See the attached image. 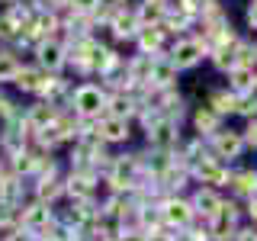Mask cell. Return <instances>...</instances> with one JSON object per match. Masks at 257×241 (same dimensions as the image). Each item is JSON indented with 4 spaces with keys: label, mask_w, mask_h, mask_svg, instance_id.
<instances>
[{
    "label": "cell",
    "mask_w": 257,
    "mask_h": 241,
    "mask_svg": "<svg viewBox=\"0 0 257 241\" xmlns=\"http://www.w3.org/2000/svg\"><path fill=\"white\" fill-rule=\"evenodd\" d=\"M106 87L100 84H77L71 87V112H74L77 119H90V123H96V119L106 116Z\"/></svg>",
    "instance_id": "cell-1"
},
{
    "label": "cell",
    "mask_w": 257,
    "mask_h": 241,
    "mask_svg": "<svg viewBox=\"0 0 257 241\" xmlns=\"http://www.w3.org/2000/svg\"><path fill=\"white\" fill-rule=\"evenodd\" d=\"M32 64L45 74H61L68 68V48H64V39L55 36V39H42V42L32 45Z\"/></svg>",
    "instance_id": "cell-2"
},
{
    "label": "cell",
    "mask_w": 257,
    "mask_h": 241,
    "mask_svg": "<svg viewBox=\"0 0 257 241\" xmlns=\"http://www.w3.org/2000/svg\"><path fill=\"white\" fill-rule=\"evenodd\" d=\"M55 222V209L39 203V199H26V203L20 206V228L26 231V235H32V241H36V235L42 228H48V225Z\"/></svg>",
    "instance_id": "cell-3"
},
{
    "label": "cell",
    "mask_w": 257,
    "mask_h": 241,
    "mask_svg": "<svg viewBox=\"0 0 257 241\" xmlns=\"http://www.w3.org/2000/svg\"><path fill=\"white\" fill-rule=\"evenodd\" d=\"M58 112L61 109H55L52 103H45V100H32L29 106H23V119H26V126H29V132L36 135V132H42V129H48L58 119Z\"/></svg>",
    "instance_id": "cell-4"
},
{
    "label": "cell",
    "mask_w": 257,
    "mask_h": 241,
    "mask_svg": "<svg viewBox=\"0 0 257 241\" xmlns=\"http://www.w3.org/2000/svg\"><path fill=\"white\" fill-rule=\"evenodd\" d=\"M106 26L112 29V36L116 39H135V32H139L142 26H139V16H135V10L132 7H119V10H112V16H109V23Z\"/></svg>",
    "instance_id": "cell-5"
},
{
    "label": "cell",
    "mask_w": 257,
    "mask_h": 241,
    "mask_svg": "<svg viewBox=\"0 0 257 241\" xmlns=\"http://www.w3.org/2000/svg\"><path fill=\"white\" fill-rule=\"evenodd\" d=\"M42 77H45V71H39L32 61H23L20 64V71H16V77H13V90L16 93H26V96H36L39 90V84H42Z\"/></svg>",
    "instance_id": "cell-6"
},
{
    "label": "cell",
    "mask_w": 257,
    "mask_h": 241,
    "mask_svg": "<svg viewBox=\"0 0 257 241\" xmlns=\"http://www.w3.org/2000/svg\"><path fill=\"white\" fill-rule=\"evenodd\" d=\"M96 135H100L103 145H109V142H125V139H128V119H112V116L96 119Z\"/></svg>",
    "instance_id": "cell-7"
},
{
    "label": "cell",
    "mask_w": 257,
    "mask_h": 241,
    "mask_svg": "<svg viewBox=\"0 0 257 241\" xmlns=\"http://www.w3.org/2000/svg\"><path fill=\"white\" fill-rule=\"evenodd\" d=\"M20 64H23V58L13 52V48L0 45V87L13 84V77H16V71H20Z\"/></svg>",
    "instance_id": "cell-8"
},
{
    "label": "cell",
    "mask_w": 257,
    "mask_h": 241,
    "mask_svg": "<svg viewBox=\"0 0 257 241\" xmlns=\"http://www.w3.org/2000/svg\"><path fill=\"white\" fill-rule=\"evenodd\" d=\"M199 52H203V45H199V42H180V45L174 48L171 64H174V68H190V64H196Z\"/></svg>",
    "instance_id": "cell-9"
},
{
    "label": "cell",
    "mask_w": 257,
    "mask_h": 241,
    "mask_svg": "<svg viewBox=\"0 0 257 241\" xmlns=\"http://www.w3.org/2000/svg\"><path fill=\"white\" fill-rule=\"evenodd\" d=\"M161 219L171 222V225H187V222H190V206H187V203H177V199H167Z\"/></svg>",
    "instance_id": "cell-10"
},
{
    "label": "cell",
    "mask_w": 257,
    "mask_h": 241,
    "mask_svg": "<svg viewBox=\"0 0 257 241\" xmlns=\"http://www.w3.org/2000/svg\"><path fill=\"white\" fill-rule=\"evenodd\" d=\"M135 39H139L142 55H151L161 45V26H142L139 32H135Z\"/></svg>",
    "instance_id": "cell-11"
},
{
    "label": "cell",
    "mask_w": 257,
    "mask_h": 241,
    "mask_svg": "<svg viewBox=\"0 0 257 241\" xmlns=\"http://www.w3.org/2000/svg\"><path fill=\"white\" fill-rule=\"evenodd\" d=\"M148 139H151V145H155V148H167V145H171L177 135H174V126L167 123V119H161V123L148 132Z\"/></svg>",
    "instance_id": "cell-12"
},
{
    "label": "cell",
    "mask_w": 257,
    "mask_h": 241,
    "mask_svg": "<svg viewBox=\"0 0 257 241\" xmlns=\"http://www.w3.org/2000/svg\"><path fill=\"white\" fill-rule=\"evenodd\" d=\"M219 151L228 155V158H235L241 151V139H238V135H219Z\"/></svg>",
    "instance_id": "cell-13"
},
{
    "label": "cell",
    "mask_w": 257,
    "mask_h": 241,
    "mask_svg": "<svg viewBox=\"0 0 257 241\" xmlns=\"http://www.w3.org/2000/svg\"><path fill=\"white\" fill-rule=\"evenodd\" d=\"M71 13L93 16V13H96V0H71Z\"/></svg>",
    "instance_id": "cell-14"
},
{
    "label": "cell",
    "mask_w": 257,
    "mask_h": 241,
    "mask_svg": "<svg viewBox=\"0 0 257 241\" xmlns=\"http://www.w3.org/2000/svg\"><path fill=\"white\" fill-rule=\"evenodd\" d=\"M196 206L203 209V212H209V215H212L215 209H219V199H215L212 193H199V196H196Z\"/></svg>",
    "instance_id": "cell-15"
},
{
    "label": "cell",
    "mask_w": 257,
    "mask_h": 241,
    "mask_svg": "<svg viewBox=\"0 0 257 241\" xmlns=\"http://www.w3.org/2000/svg\"><path fill=\"white\" fill-rule=\"evenodd\" d=\"M235 187H238L241 193H254V190H257V177H254V174H241Z\"/></svg>",
    "instance_id": "cell-16"
},
{
    "label": "cell",
    "mask_w": 257,
    "mask_h": 241,
    "mask_svg": "<svg viewBox=\"0 0 257 241\" xmlns=\"http://www.w3.org/2000/svg\"><path fill=\"white\" fill-rule=\"evenodd\" d=\"M0 241H32V235H26L23 228H13V231H7V235H0Z\"/></svg>",
    "instance_id": "cell-17"
},
{
    "label": "cell",
    "mask_w": 257,
    "mask_h": 241,
    "mask_svg": "<svg viewBox=\"0 0 257 241\" xmlns=\"http://www.w3.org/2000/svg\"><path fill=\"white\" fill-rule=\"evenodd\" d=\"M116 241H148V235H145V231H139V228H132V231H122Z\"/></svg>",
    "instance_id": "cell-18"
},
{
    "label": "cell",
    "mask_w": 257,
    "mask_h": 241,
    "mask_svg": "<svg viewBox=\"0 0 257 241\" xmlns=\"http://www.w3.org/2000/svg\"><path fill=\"white\" fill-rule=\"evenodd\" d=\"M119 7H125V0H96V10H119Z\"/></svg>",
    "instance_id": "cell-19"
},
{
    "label": "cell",
    "mask_w": 257,
    "mask_h": 241,
    "mask_svg": "<svg viewBox=\"0 0 257 241\" xmlns=\"http://www.w3.org/2000/svg\"><path fill=\"white\" fill-rule=\"evenodd\" d=\"M196 126L199 129H212L215 126V116H212V112H199V116H196Z\"/></svg>",
    "instance_id": "cell-20"
},
{
    "label": "cell",
    "mask_w": 257,
    "mask_h": 241,
    "mask_svg": "<svg viewBox=\"0 0 257 241\" xmlns=\"http://www.w3.org/2000/svg\"><path fill=\"white\" fill-rule=\"evenodd\" d=\"M235 87H238V90L251 87V74H247V71H238V74H235Z\"/></svg>",
    "instance_id": "cell-21"
},
{
    "label": "cell",
    "mask_w": 257,
    "mask_h": 241,
    "mask_svg": "<svg viewBox=\"0 0 257 241\" xmlns=\"http://www.w3.org/2000/svg\"><path fill=\"white\" fill-rule=\"evenodd\" d=\"M231 103H235V100H231V96H215V109H219V112L231 109Z\"/></svg>",
    "instance_id": "cell-22"
},
{
    "label": "cell",
    "mask_w": 257,
    "mask_h": 241,
    "mask_svg": "<svg viewBox=\"0 0 257 241\" xmlns=\"http://www.w3.org/2000/svg\"><path fill=\"white\" fill-rule=\"evenodd\" d=\"M247 142H254V145H257V126L247 129Z\"/></svg>",
    "instance_id": "cell-23"
},
{
    "label": "cell",
    "mask_w": 257,
    "mask_h": 241,
    "mask_svg": "<svg viewBox=\"0 0 257 241\" xmlns=\"http://www.w3.org/2000/svg\"><path fill=\"white\" fill-rule=\"evenodd\" d=\"M251 23H254V26H257V4L251 7Z\"/></svg>",
    "instance_id": "cell-24"
},
{
    "label": "cell",
    "mask_w": 257,
    "mask_h": 241,
    "mask_svg": "<svg viewBox=\"0 0 257 241\" xmlns=\"http://www.w3.org/2000/svg\"><path fill=\"white\" fill-rule=\"evenodd\" d=\"M71 241H93V238H87V235H74Z\"/></svg>",
    "instance_id": "cell-25"
},
{
    "label": "cell",
    "mask_w": 257,
    "mask_h": 241,
    "mask_svg": "<svg viewBox=\"0 0 257 241\" xmlns=\"http://www.w3.org/2000/svg\"><path fill=\"white\" fill-rule=\"evenodd\" d=\"M0 4H4V7H10V4H16V0H0Z\"/></svg>",
    "instance_id": "cell-26"
},
{
    "label": "cell",
    "mask_w": 257,
    "mask_h": 241,
    "mask_svg": "<svg viewBox=\"0 0 257 241\" xmlns=\"http://www.w3.org/2000/svg\"><path fill=\"white\" fill-rule=\"evenodd\" d=\"M251 212H254V215H257V203H254V206H251Z\"/></svg>",
    "instance_id": "cell-27"
}]
</instances>
